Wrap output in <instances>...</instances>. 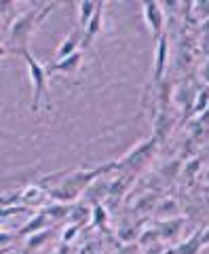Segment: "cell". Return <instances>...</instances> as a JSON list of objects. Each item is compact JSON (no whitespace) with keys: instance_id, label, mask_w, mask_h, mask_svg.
I'll list each match as a JSON object with an SVG mask.
<instances>
[{"instance_id":"2","label":"cell","mask_w":209,"mask_h":254,"mask_svg":"<svg viewBox=\"0 0 209 254\" xmlns=\"http://www.w3.org/2000/svg\"><path fill=\"white\" fill-rule=\"evenodd\" d=\"M112 170H116V161H112L108 165H100L93 170H68V178H61L57 187H51L47 190V195H51V199L55 203H74L83 193H87L95 180L104 174H108Z\"/></svg>"},{"instance_id":"33","label":"cell","mask_w":209,"mask_h":254,"mask_svg":"<svg viewBox=\"0 0 209 254\" xmlns=\"http://www.w3.org/2000/svg\"><path fill=\"white\" fill-rule=\"evenodd\" d=\"M2 222H4V220H0V227H2Z\"/></svg>"},{"instance_id":"5","label":"cell","mask_w":209,"mask_h":254,"mask_svg":"<svg viewBox=\"0 0 209 254\" xmlns=\"http://www.w3.org/2000/svg\"><path fill=\"white\" fill-rule=\"evenodd\" d=\"M142 17L144 23L148 26L152 41H160L165 36V11L163 4L155 2V0H148V2H142Z\"/></svg>"},{"instance_id":"28","label":"cell","mask_w":209,"mask_h":254,"mask_svg":"<svg viewBox=\"0 0 209 254\" xmlns=\"http://www.w3.org/2000/svg\"><path fill=\"white\" fill-rule=\"evenodd\" d=\"M6 55H11V53H9V49H6V45H0V60L6 58Z\"/></svg>"},{"instance_id":"32","label":"cell","mask_w":209,"mask_h":254,"mask_svg":"<svg viewBox=\"0 0 209 254\" xmlns=\"http://www.w3.org/2000/svg\"><path fill=\"white\" fill-rule=\"evenodd\" d=\"M87 254H98V252H87Z\"/></svg>"},{"instance_id":"1","label":"cell","mask_w":209,"mask_h":254,"mask_svg":"<svg viewBox=\"0 0 209 254\" xmlns=\"http://www.w3.org/2000/svg\"><path fill=\"white\" fill-rule=\"evenodd\" d=\"M57 6V2H45L40 6H32L26 13H19L15 19H11L9 30H6V49L11 55H21L28 51L30 38L34 36V32L40 28L51 11Z\"/></svg>"},{"instance_id":"25","label":"cell","mask_w":209,"mask_h":254,"mask_svg":"<svg viewBox=\"0 0 209 254\" xmlns=\"http://www.w3.org/2000/svg\"><path fill=\"white\" fill-rule=\"evenodd\" d=\"M199 235H201V244H203V246H209V227L201 229Z\"/></svg>"},{"instance_id":"23","label":"cell","mask_w":209,"mask_h":254,"mask_svg":"<svg viewBox=\"0 0 209 254\" xmlns=\"http://www.w3.org/2000/svg\"><path fill=\"white\" fill-rule=\"evenodd\" d=\"M138 229H135V227H131V225H125V227H120L118 229V237H120V240H123V242H127V244H129V242H133V240H138Z\"/></svg>"},{"instance_id":"8","label":"cell","mask_w":209,"mask_h":254,"mask_svg":"<svg viewBox=\"0 0 209 254\" xmlns=\"http://www.w3.org/2000/svg\"><path fill=\"white\" fill-rule=\"evenodd\" d=\"M104 9H106V2H98V9H95L93 17L87 23V28L83 30V49L91 47V43L98 38V34L104 30Z\"/></svg>"},{"instance_id":"30","label":"cell","mask_w":209,"mask_h":254,"mask_svg":"<svg viewBox=\"0 0 209 254\" xmlns=\"http://www.w3.org/2000/svg\"><path fill=\"white\" fill-rule=\"evenodd\" d=\"M205 180L209 182V168H207V172H205Z\"/></svg>"},{"instance_id":"14","label":"cell","mask_w":209,"mask_h":254,"mask_svg":"<svg viewBox=\"0 0 209 254\" xmlns=\"http://www.w3.org/2000/svg\"><path fill=\"white\" fill-rule=\"evenodd\" d=\"M53 240V229H43V231H36V233H32L26 237V250L28 252H34L38 248H43V246H47Z\"/></svg>"},{"instance_id":"27","label":"cell","mask_w":209,"mask_h":254,"mask_svg":"<svg viewBox=\"0 0 209 254\" xmlns=\"http://www.w3.org/2000/svg\"><path fill=\"white\" fill-rule=\"evenodd\" d=\"M53 254H72L70 252V246H66V244H59L57 248H55V252Z\"/></svg>"},{"instance_id":"9","label":"cell","mask_w":209,"mask_h":254,"mask_svg":"<svg viewBox=\"0 0 209 254\" xmlns=\"http://www.w3.org/2000/svg\"><path fill=\"white\" fill-rule=\"evenodd\" d=\"M80 47H83V32L76 28L74 32H70V34L61 41V45L57 47V51H55V62H57V60H63V58H68V55L78 53V51H80Z\"/></svg>"},{"instance_id":"12","label":"cell","mask_w":209,"mask_h":254,"mask_svg":"<svg viewBox=\"0 0 209 254\" xmlns=\"http://www.w3.org/2000/svg\"><path fill=\"white\" fill-rule=\"evenodd\" d=\"M155 214L158 216V220H167V218H173V216H180V203L171 199V197H165V199H158Z\"/></svg>"},{"instance_id":"7","label":"cell","mask_w":209,"mask_h":254,"mask_svg":"<svg viewBox=\"0 0 209 254\" xmlns=\"http://www.w3.org/2000/svg\"><path fill=\"white\" fill-rule=\"evenodd\" d=\"M83 60H85V53L78 51V53H74V55H68V58L49 64V66H47V72H49V76H53V74L74 76V74L80 72V68H83Z\"/></svg>"},{"instance_id":"20","label":"cell","mask_w":209,"mask_h":254,"mask_svg":"<svg viewBox=\"0 0 209 254\" xmlns=\"http://www.w3.org/2000/svg\"><path fill=\"white\" fill-rule=\"evenodd\" d=\"M108 222V210L102 201L91 203V227H104Z\"/></svg>"},{"instance_id":"11","label":"cell","mask_w":209,"mask_h":254,"mask_svg":"<svg viewBox=\"0 0 209 254\" xmlns=\"http://www.w3.org/2000/svg\"><path fill=\"white\" fill-rule=\"evenodd\" d=\"M45 197H47V190L43 187L32 185L19 193V205H23V208H38V205L45 203Z\"/></svg>"},{"instance_id":"24","label":"cell","mask_w":209,"mask_h":254,"mask_svg":"<svg viewBox=\"0 0 209 254\" xmlns=\"http://www.w3.org/2000/svg\"><path fill=\"white\" fill-rule=\"evenodd\" d=\"M15 240V235L9 231H0V248H9V244Z\"/></svg>"},{"instance_id":"10","label":"cell","mask_w":209,"mask_h":254,"mask_svg":"<svg viewBox=\"0 0 209 254\" xmlns=\"http://www.w3.org/2000/svg\"><path fill=\"white\" fill-rule=\"evenodd\" d=\"M186 218L184 216H173V218H167V220H158L157 222V229H158V235L163 242H171L175 240L180 233H182V227Z\"/></svg>"},{"instance_id":"18","label":"cell","mask_w":209,"mask_h":254,"mask_svg":"<svg viewBox=\"0 0 209 254\" xmlns=\"http://www.w3.org/2000/svg\"><path fill=\"white\" fill-rule=\"evenodd\" d=\"M157 203H158V193H146V195H142L140 199L135 201V205H133V212H138V214H148V212H155Z\"/></svg>"},{"instance_id":"31","label":"cell","mask_w":209,"mask_h":254,"mask_svg":"<svg viewBox=\"0 0 209 254\" xmlns=\"http://www.w3.org/2000/svg\"><path fill=\"white\" fill-rule=\"evenodd\" d=\"M78 254H87V250H83V252H78Z\"/></svg>"},{"instance_id":"22","label":"cell","mask_w":209,"mask_h":254,"mask_svg":"<svg viewBox=\"0 0 209 254\" xmlns=\"http://www.w3.org/2000/svg\"><path fill=\"white\" fill-rule=\"evenodd\" d=\"M207 104H209V87H203V89L197 93L195 104H192V110H195V113H203Z\"/></svg>"},{"instance_id":"3","label":"cell","mask_w":209,"mask_h":254,"mask_svg":"<svg viewBox=\"0 0 209 254\" xmlns=\"http://www.w3.org/2000/svg\"><path fill=\"white\" fill-rule=\"evenodd\" d=\"M26 60V66H28V76H30V83H32V115H38L40 106L45 104L47 113L51 110V93H49V72H47V66H43L32 51L28 49L26 53L21 55Z\"/></svg>"},{"instance_id":"19","label":"cell","mask_w":209,"mask_h":254,"mask_svg":"<svg viewBox=\"0 0 209 254\" xmlns=\"http://www.w3.org/2000/svg\"><path fill=\"white\" fill-rule=\"evenodd\" d=\"M160 242V235H158V229L157 227H146L142 229L140 235H138V244L142 248H150V246H157Z\"/></svg>"},{"instance_id":"4","label":"cell","mask_w":209,"mask_h":254,"mask_svg":"<svg viewBox=\"0 0 209 254\" xmlns=\"http://www.w3.org/2000/svg\"><path fill=\"white\" fill-rule=\"evenodd\" d=\"M157 150H158V142L155 138L144 140V142H140V144H135L123 159H118V161H116V170H123V172L129 170L131 174H135L142 168V165H146L150 159L157 155Z\"/></svg>"},{"instance_id":"29","label":"cell","mask_w":209,"mask_h":254,"mask_svg":"<svg viewBox=\"0 0 209 254\" xmlns=\"http://www.w3.org/2000/svg\"><path fill=\"white\" fill-rule=\"evenodd\" d=\"M13 248H11V246H9V248H0V254H6V252H11Z\"/></svg>"},{"instance_id":"15","label":"cell","mask_w":209,"mask_h":254,"mask_svg":"<svg viewBox=\"0 0 209 254\" xmlns=\"http://www.w3.org/2000/svg\"><path fill=\"white\" fill-rule=\"evenodd\" d=\"M74 205V203H72ZM72 205L70 203H53V205H43V210L47 214V218L51 222H59L63 218H70V212H72Z\"/></svg>"},{"instance_id":"26","label":"cell","mask_w":209,"mask_h":254,"mask_svg":"<svg viewBox=\"0 0 209 254\" xmlns=\"http://www.w3.org/2000/svg\"><path fill=\"white\" fill-rule=\"evenodd\" d=\"M201 76H203V81L209 85V60L205 62V66L203 68H201Z\"/></svg>"},{"instance_id":"17","label":"cell","mask_w":209,"mask_h":254,"mask_svg":"<svg viewBox=\"0 0 209 254\" xmlns=\"http://www.w3.org/2000/svg\"><path fill=\"white\" fill-rule=\"evenodd\" d=\"M95 9H98V2H93V0H80L78 2V30L80 32L87 28V23L93 17Z\"/></svg>"},{"instance_id":"6","label":"cell","mask_w":209,"mask_h":254,"mask_svg":"<svg viewBox=\"0 0 209 254\" xmlns=\"http://www.w3.org/2000/svg\"><path fill=\"white\" fill-rule=\"evenodd\" d=\"M167 62H169V41L167 34L155 43V64H152V81L158 87L165 81V70H167Z\"/></svg>"},{"instance_id":"34","label":"cell","mask_w":209,"mask_h":254,"mask_svg":"<svg viewBox=\"0 0 209 254\" xmlns=\"http://www.w3.org/2000/svg\"><path fill=\"white\" fill-rule=\"evenodd\" d=\"M0 23H2V17H0Z\"/></svg>"},{"instance_id":"16","label":"cell","mask_w":209,"mask_h":254,"mask_svg":"<svg viewBox=\"0 0 209 254\" xmlns=\"http://www.w3.org/2000/svg\"><path fill=\"white\" fill-rule=\"evenodd\" d=\"M49 218H47V214L43 210H38V214H34L28 222H26V227L21 229V233L19 235H32V233H36V231H43V229H47V225H49Z\"/></svg>"},{"instance_id":"21","label":"cell","mask_w":209,"mask_h":254,"mask_svg":"<svg viewBox=\"0 0 209 254\" xmlns=\"http://www.w3.org/2000/svg\"><path fill=\"white\" fill-rule=\"evenodd\" d=\"M80 229H83V225H72V222H70V225H68V227L61 231V244L70 246V244H72V242H74L76 237H78Z\"/></svg>"},{"instance_id":"13","label":"cell","mask_w":209,"mask_h":254,"mask_svg":"<svg viewBox=\"0 0 209 254\" xmlns=\"http://www.w3.org/2000/svg\"><path fill=\"white\" fill-rule=\"evenodd\" d=\"M201 248H203V244H201V235L197 231V233H192L190 237H186L184 242H180L173 250H169L167 254H199Z\"/></svg>"}]
</instances>
